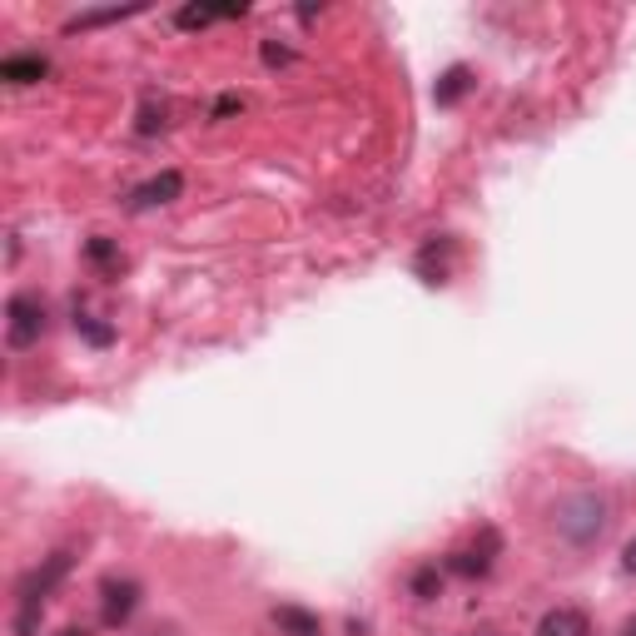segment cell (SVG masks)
Listing matches in <instances>:
<instances>
[{
	"label": "cell",
	"instance_id": "9a60e30c",
	"mask_svg": "<svg viewBox=\"0 0 636 636\" xmlns=\"http://www.w3.org/2000/svg\"><path fill=\"white\" fill-rule=\"evenodd\" d=\"M85 254H90V259H94V264H119L115 244H110V239H100V234H94V239H90V244H85Z\"/></svg>",
	"mask_w": 636,
	"mask_h": 636
},
{
	"label": "cell",
	"instance_id": "30bf717a",
	"mask_svg": "<svg viewBox=\"0 0 636 636\" xmlns=\"http://www.w3.org/2000/svg\"><path fill=\"white\" fill-rule=\"evenodd\" d=\"M249 5H185V11L175 15L185 30H194V25H209V21H225V15H244Z\"/></svg>",
	"mask_w": 636,
	"mask_h": 636
},
{
	"label": "cell",
	"instance_id": "9c48e42d",
	"mask_svg": "<svg viewBox=\"0 0 636 636\" xmlns=\"http://www.w3.org/2000/svg\"><path fill=\"white\" fill-rule=\"evenodd\" d=\"M468 85H472V71H468V65H453V71H443L433 100H437V105H458L462 94H468Z\"/></svg>",
	"mask_w": 636,
	"mask_h": 636
},
{
	"label": "cell",
	"instance_id": "e0dca14e",
	"mask_svg": "<svg viewBox=\"0 0 636 636\" xmlns=\"http://www.w3.org/2000/svg\"><path fill=\"white\" fill-rule=\"evenodd\" d=\"M622 567H626V572H636V537L622 547Z\"/></svg>",
	"mask_w": 636,
	"mask_h": 636
},
{
	"label": "cell",
	"instance_id": "3957f363",
	"mask_svg": "<svg viewBox=\"0 0 636 636\" xmlns=\"http://www.w3.org/2000/svg\"><path fill=\"white\" fill-rule=\"evenodd\" d=\"M40 333H46V304L36 294H11V304H5V343L30 348V343H40Z\"/></svg>",
	"mask_w": 636,
	"mask_h": 636
},
{
	"label": "cell",
	"instance_id": "ba28073f",
	"mask_svg": "<svg viewBox=\"0 0 636 636\" xmlns=\"http://www.w3.org/2000/svg\"><path fill=\"white\" fill-rule=\"evenodd\" d=\"M493 552H497V537L487 532V547H483V552H453L448 557V572H462V577H483L487 567H493Z\"/></svg>",
	"mask_w": 636,
	"mask_h": 636
},
{
	"label": "cell",
	"instance_id": "52a82bcc",
	"mask_svg": "<svg viewBox=\"0 0 636 636\" xmlns=\"http://www.w3.org/2000/svg\"><path fill=\"white\" fill-rule=\"evenodd\" d=\"M537 636H592V626L577 607H552V612L537 622Z\"/></svg>",
	"mask_w": 636,
	"mask_h": 636
},
{
	"label": "cell",
	"instance_id": "8992f818",
	"mask_svg": "<svg viewBox=\"0 0 636 636\" xmlns=\"http://www.w3.org/2000/svg\"><path fill=\"white\" fill-rule=\"evenodd\" d=\"M50 75V60L46 55H5L0 60V80L5 85H36Z\"/></svg>",
	"mask_w": 636,
	"mask_h": 636
},
{
	"label": "cell",
	"instance_id": "2e32d148",
	"mask_svg": "<svg viewBox=\"0 0 636 636\" xmlns=\"http://www.w3.org/2000/svg\"><path fill=\"white\" fill-rule=\"evenodd\" d=\"M264 60H269V65H289V60H294V50H283V46H264Z\"/></svg>",
	"mask_w": 636,
	"mask_h": 636
},
{
	"label": "cell",
	"instance_id": "ac0fdd59",
	"mask_svg": "<svg viewBox=\"0 0 636 636\" xmlns=\"http://www.w3.org/2000/svg\"><path fill=\"white\" fill-rule=\"evenodd\" d=\"M229 110H239V94H225V100L214 105V115H229Z\"/></svg>",
	"mask_w": 636,
	"mask_h": 636
},
{
	"label": "cell",
	"instance_id": "4fadbf2b",
	"mask_svg": "<svg viewBox=\"0 0 636 636\" xmlns=\"http://www.w3.org/2000/svg\"><path fill=\"white\" fill-rule=\"evenodd\" d=\"M75 329H80L85 339L94 343V348H110V343H115V329H105V323H94L90 314H75Z\"/></svg>",
	"mask_w": 636,
	"mask_h": 636
},
{
	"label": "cell",
	"instance_id": "7c38bea8",
	"mask_svg": "<svg viewBox=\"0 0 636 636\" xmlns=\"http://www.w3.org/2000/svg\"><path fill=\"white\" fill-rule=\"evenodd\" d=\"M437 592H443V577H437V567H418V572H412V597H418V601H433Z\"/></svg>",
	"mask_w": 636,
	"mask_h": 636
},
{
	"label": "cell",
	"instance_id": "7a4b0ae2",
	"mask_svg": "<svg viewBox=\"0 0 636 636\" xmlns=\"http://www.w3.org/2000/svg\"><path fill=\"white\" fill-rule=\"evenodd\" d=\"M607 497L601 493H572L557 503V532H562L567 543H577V547H592L607 532Z\"/></svg>",
	"mask_w": 636,
	"mask_h": 636
},
{
	"label": "cell",
	"instance_id": "6da1fadb",
	"mask_svg": "<svg viewBox=\"0 0 636 636\" xmlns=\"http://www.w3.org/2000/svg\"><path fill=\"white\" fill-rule=\"evenodd\" d=\"M65 572H71V552H50L46 567H36V572L21 577V587H15V636H36L40 607H46V597L60 587Z\"/></svg>",
	"mask_w": 636,
	"mask_h": 636
},
{
	"label": "cell",
	"instance_id": "5bb4252c",
	"mask_svg": "<svg viewBox=\"0 0 636 636\" xmlns=\"http://www.w3.org/2000/svg\"><path fill=\"white\" fill-rule=\"evenodd\" d=\"M169 110L165 105H144L140 110V125H135V130H140V135H154V130H165V125H169Z\"/></svg>",
	"mask_w": 636,
	"mask_h": 636
},
{
	"label": "cell",
	"instance_id": "277c9868",
	"mask_svg": "<svg viewBox=\"0 0 636 636\" xmlns=\"http://www.w3.org/2000/svg\"><path fill=\"white\" fill-rule=\"evenodd\" d=\"M179 194H185V175H179V169H165V175H154V179H144V185H135L130 194H125V209H130V214H150V209L175 204Z\"/></svg>",
	"mask_w": 636,
	"mask_h": 636
},
{
	"label": "cell",
	"instance_id": "8fae6325",
	"mask_svg": "<svg viewBox=\"0 0 636 636\" xmlns=\"http://www.w3.org/2000/svg\"><path fill=\"white\" fill-rule=\"evenodd\" d=\"M274 622H279L289 636H318V616L304 612V607H279V612H274Z\"/></svg>",
	"mask_w": 636,
	"mask_h": 636
},
{
	"label": "cell",
	"instance_id": "d6986e66",
	"mask_svg": "<svg viewBox=\"0 0 636 636\" xmlns=\"http://www.w3.org/2000/svg\"><path fill=\"white\" fill-rule=\"evenodd\" d=\"M622 636H636V616H632V622H626V632Z\"/></svg>",
	"mask_w": 636,
	"mask_h": 636
},
{
	"label": "cell",
	"instance_id": "5b68a950",
	"mask_svg": "<svg viewBox=\"0 0 636 636\" xmlns=\"http://www.w3.org/2000/svg\"><path fill=\"white\" fill-rule=\"evenodd\" d=\"M135 607H140V582L130 577L100 582V616H105V626H125L135 616Z\"/></svg>",
	"mask_w": 636,
	"mask_h": 636
}]
</instances>
